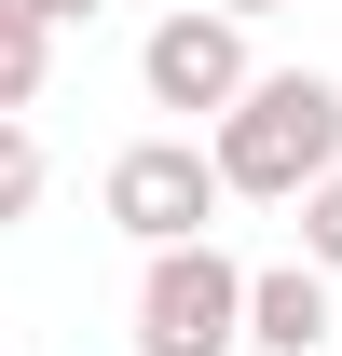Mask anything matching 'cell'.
<instances>
[{"label": "cell", "mask_w": 342, "mask_h": 356, "mask_svg": "<svg viewBox=\"0 0 342 356\" xmlns=\"http://www.w3.org/2000/svg\"><path fill=\"white\" fill-rule=\"evenodd\" d=\"M42 137H28V124H14V110H0V233H14V220H28V206H42Z\"/></svg>", "instance_id": "6"}, {"label": "cell", "mask_w": 342, "mask_h": 356, "mask_svg": "<svg viewBox=\"0 0 342 356\" xmlns=\"http://www.w3.org/2000/svg\"><path fill=\"white\" fill-rule=\"evenodd\" d=\"M0 42H55V14L42 0H0Z\"/></svg>", "instance_id": "8"}, {"label": "cell", "mask_w": 342, "mask_h": 356, "mask_svg": "<svg viewBox=\"0 0 342 356\" xmlns=\"http://www.w3.org/2000/svg\"><path fill=\"white\" fill-rule=\"evenodd\" d=\"M137 83H151V110H206V124H219L260 69H247V28H233L219 0H178L165 28L137 42Z\"/></svg>", "instance_id": "4"}, {"label": "cell", "mask_w": 342, "mask_h": 356, "mask_svg": "<svg viewBox=\"0 0 342 356\" xmlns=\"http://www.w3.org/2000/svg\"><path fill=\"white\" fill-rule=\"evenodd\" d=\"M96 192H110V220H124L137 247H192V233L233 206L192 124H178V137H137V151H110V178H96Z\"/></svg>", "instance_id": "3"}, {"label": "cell", "mask_w": 342, "mask_h": 356, "mask_svg": "<svg viewBox=\"0 0 342 356\" xmlns=\"http://www.w3.org/2000/svg\"><path fill=\"white\" fill-rule=\"evenodd\" d=\"M247 343V261L192 233V247H151L137 261V356H233Z\"/></svg>", "instance_id": "2"}, {"label": "cell", "mask_w": 342, "mask_h": 356, "mask_svg": "<svg viewBox=\"0 0 342 356\" xmlns=\"http://www.w3.org/2000/svg\"><path fill=\"white\" fill-rule=\"evenodd\" d=\"M219 14H233V28H260V14H288V0H219Z\"/></svg>", "instance_id": "10"}, {"label": "cell", "mask_w": 342, "mask_h": 356, "mask_svg": "<svg viewBox=\"0 0 342 356\" xmlns=\"http://www.w3.org/2000/svg\"><path fill=\"white\" fill-rule=\"evenodd\" d=\"M206 165H219V192H247V206H301V192L342 165V83L329 69H260L206 124Z\"/></svg>", "instance_id": "1"}, {"label": "cell", "mask_w": 342, "mask_h": 356, "mask_svg": "<svg viewBox=\"0 0 342 356\" xmlns=\"http://www.w3.org/2000/svg\"><path fill=\"white\" fill-rule=\"evenodd\" d=\"M329 288H342V274H315V261H260L247 274V343L260 356H329V329H342Z\"/></svg>", "instance_id": "5"}, {"label": "cell", "mask_w": 342, "mask_h": 356, "mask_svg": "<svg viewBox=\"0 0 342 356\" xmlns=\"http://www.w3.org/2000/svg\"><path fill=\"white\" fill-rule=\"evenodd\" d=\"M42 14H55V28H96V14H110V0H42Z\"/></svg>", "instance_id": "9"}, {"label": "cell", "mask_w": 342, "mask_h": 356, "mask_svg": "<svg viewBox=\"0 0 342 356\" xmlns=\"http://www.w3.org/2000/svg\"><path fill=\"white\" fill-rule=\"evenodd\" d=\"M288 220H301V261H315V274H342V165L315 178V192H301Z\"/></svg>", "instance_id": "7"}]
</instances>
